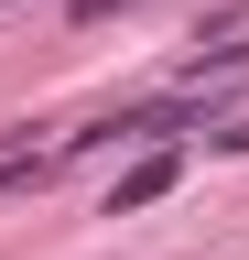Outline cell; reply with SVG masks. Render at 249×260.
I'll return each mask as SVG.
<instances>
[{
	"instance_id": "cell-1",
	"label": "cell",
	"mask_w": 249,
	"mask_h": 260,
	"mask_svg": "<svg viewBox=\"0 0 249 260\" xmlns=\"http://www.w3.org/2000/svg\"><path fill=\"white\" fill-rule=\"evenodd\" d=\"M163 184H173V141H152V152L130 162V174L109 184V217H130V206H152V195H163Z\"/></svg>"
}]
</instances>
